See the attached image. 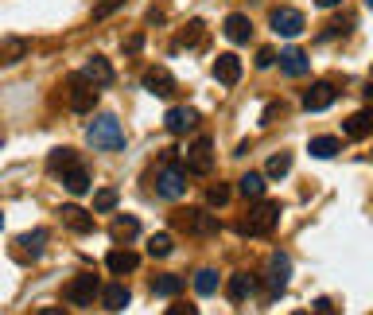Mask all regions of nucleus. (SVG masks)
I'll list each match as a JSON object with an SVG mask.
<instances>
[{"instance_id": "nucleus-11", "label": "nucleus", "mask_w": 373, "mask_h": 315, "mask_svg": "<svg viewBox=\"0 0 373 315\" xmlns=\"http://www.w3.org/2000/svg\"><path fill=\"white\" fill-rule=\"evenodd\" d=\"M59 218H63L66 230H74V234H90V230H94V214H90L86 206H78V203H66L59 210Z\"/></svg>"}, {"instance_id": "nucleus-39", "label": "nucleus", "mask_w": 373, "mask_h": 315, "mask_svg": "<svg viewBox=\"0 0 373 315\" xmlns=\"http://www.w3.org/2000/svg\"><path fill=\"white\" fill-rule=\"evenodd\" d=\"M140 43H144V39H140V36H129V43H124V51H140Z\"/></svg>"}, {"instance_id": "nucleus-7", "label": "nucleus", "mask_w": 373, "mask_h": 315, "mask_svg": "<svg viewBox=\"0 0 373 315\" xmlns=\"http://www.w3.org/2000/svg\"><path fill=\"white\" fill-rule=\"evenodd\" d=\"M272 31L284 36V39L303 36V12H296V8H276V12H272Z\"/></svg>"}, {"instance_id": "nucleus-5", "label": "nucleus", "mask_w": 373, "mask_h": 315, "mask_svg": "<svg viewBox=\"0 0 373 315\" xmlns=\"http://www.w3.org/2000/svg\"><path fill=\"white\" fill-rule=\"evenodd\" d=\"M214 168V144L206 137H198L195 144L187 148V171H195V176H206V171Z\"/></svg>"}, {"instance_id": "nucleus-33", "label": "nucleus", "mask_w": 373, "mask_h": 315, "mask_svg": "<svg viewBox=\"0 0 373 315\" xmlns=\"http://www.w3.org/2000/svg\"><path fill=\"white\" fill-rule=\"evenodd\" d=\"M113 206H117V191L113 187H102L94 195V210H113Z\"/></svg>"}, {"instance_id": "nucleus-24", "label": "nucleus", "mask_w": 373, "mask_h": 315, "mask_svg": "<svg viewBox=\"0 0 373 315\" xmlns=\"http://www.w3.org/2000/svg\"><path fill=\"white\" fill-rule=\"evenodd\" d=\"M28 55V39L12 36V39H0V63H20Z\"/></svg>"}, {"instance_id": "nucleus-37", "label": "nucleus", "mask_w": 373, "mask_h": 315, "mask_svg": "<svg viewBox=\"0 0 373 315\" xmlns=\"http://www.w3.org/2000/svg\"><path fill=\"white\" fill-rule=\"evenodd\" d=\"M117 4H121V0H105V4H97V8H94V20H105V16H109Z\"/></svg>"}, {"instance_id": "nucleus-19", "label": "nucleus", "mask_w": 373, "mask_h": 315, "mask_svg": "<svg viewBox=\"0 0 373 315\" xmlns=\"http://www.w3.org/2000/svg\"><path fill=\"white\" fill-rule=\"evenodd\" d=\"M342 132L350 140H362V137H369L373 132V110H358L354 117H346V125H342Z\"/></svg>"}, {"instance_id": "nucleus-22", "label": "nucleus", "mask_w": 373, "mask_h": 315, "mask_svg": "<svg viewBox=\"0 0 373 315\" xmlns=\"http://www.w3.org/2000/svg\"><path fill=\"white\" fill-rule=\"evenodd\" d=\"M63 183H66L70 195H86V191H90V171L78 168V164H70V168L63 171Z\"/></svg>"}, {"instance_id": "nucleus-25", "label": "nucleus", "mask_w": 373, "mask_h": 315, "mask_svg": "<svg viewBox=\"0 0 373 315\" xmlns=\"http://www.w3.org/2000/svg\"><path fill=\"white\" fill-rule=\"evenodd\" d=\"M338 137H311V144H308V152L315 156V160H330V156H338Z\"/></svg>"}, {"instance_id": "nucleus-17", "label": "nucleus", "mask_w": 373, "mask_h": 315, "mask_svg": "<svg viewBox=\"0 0 373 315\" xmlns=\"http://www.w3.org/2000/svg\"><path fill=\"white\" fill-rule=\"evenodd\" d=\"M253 288H256V280L249 277V272H234V277L226 280V296H229L234 304H245L249 296H253Z\"/></svg>"}, {"instance_id": "nucleus-16", "label": "nucleus", "mask_w": 373, "mask_h": 315, "mask_svg": "<svg viewBox=\"0 0 373 315\" xmlns=\"http://www.w3.org/2000/svg\"><path fill=\"white\" fill-rule=\"evenodd\" d=\"M144 90H148V94H156V97H171V94H175V78H171L163 66H156V70L144 74Z\"/></svg>"}, {"instance_id": "nucleus-10", "label": "nucleus", "mask_w": 373, "mask_h": 315, "mask_svg": "<svg viewBox=\"0 0 373 315\" xmlns=\"http://www.w3.org/2000/svg\"><path fill=\"white\" fill-rule=\"evenodd\" d=\"M288 277H292V261H288V253H272V261H269V296L284 292Z\"/></svg>"}, {"instance_id": "nucleus-14", "label": "nucleus", "mask_w": 373, "mask_h": 315, "mask_svg": "<svg viewBox=\"0 0 373 315\" xmlns=\"http://www.w3.org/2000/svg\"><path fill=\"white\" fill-rule=\"evenodd\" d=\"M214 78H218V86H237L242 59H237V55H218V59H214Z\"/></svg>"}, {"instance_id": "nucleus-32", "label": "nucleus", "mask_w": 373, "mask_h": 315, "mask_svg": "<svg viewBox=\"0 0 373 315\" xmlns=\"http://www.w3.org/2000/svg\"><path fill=\"white\" fill-rule=\"evenodd\" d=\"M171 250H175V242H171V234H156L152 242H148V253H152V257H168Z\"/></svg>"}, {"instance_id": "nucleus-23", "label": "nucleus", "mask_w": 373, "mask_h": 315, "mask_svg": "<svg viewBox=\"0 0 373 315\" xmlns=\"http://www.w3.org/2000/svg\"><path fill=\"white\" fill-rule=\"evenodd\" d=\"M264 183H269V176H261V171H245L237 191H242L245 198H264Z\"/></svg>"}, {"instance_id": "nucleus-9", "label": "nucleus", "mask_w": 373, "mask_h": 315, "mask_svg": "<svg viewBox=\"0 0 373 315\" xmlns=\"http://www.w3.org/2000/svg\"><path fill=\"white\" fill-rule=\"evenodd\" d=\"M163 125H168L171 137H187L190 129H198V113L190 110V105H175V110H168Z\"/></svg>"}, {"instance_id": "nucleus-13", "label": "nucleus", "mask_w": 373, "mask_h": 315, "mask_svg": "<svg viewBox=\"0 0 373 315\" xmlns=\"http://www.w3.org/2000/svg\"><path fill=\"white\" fill-rule=\"evenodd\" d=\"M335 97H338V90L330 86V82H315L308 94H303V110L319 113V110H327V105H335Z\"/></svg>"}, {"instance_id": "nucleus-3", "label": "nucleus", "mask_w": 373, "mask_h": 315, "mask_svg": "<svg viewBox=\"0 0 373 315\" xmlns=\"http://www.w3.org/2000/svg\"><path fill=\"white\" fill-rule=\"evenodd\" d=\"M97 97H102V86L90 82L86 74H74V78L66 82V105H70L74 113H94Z\"/></svg>"}, {"instance_id": "nucleus-15", "label": "nucleus", "mask_w": 373, "mask_h": 315, "mask_svg": "<svg viewBox=\"0 0 373 315\" xmlns=\"http://www.w3.org/2000/svg\"><path fill=\"white\" fill-rule=\"evenodd\" d=\"M82 74H86L90 82H97V86H113V78H117L105 55H90V59H86V66H82Z\"/></svg>"}, {"instance_id": "nucleus-40", "label": "nucleus", "mask_w": 373, "mask_h": 315, "mask_svg": "<svg viewBox=\"0 0 373 315\" xmlns=\"http://www.w3.org/2000/svg\"><path fill=\"white\" fill-rule=\"evenodd\" d=\"M319 8H335V4H342V0H315Z\"/></svg>"}, {"instance_id": "nucleus-34", "label": "nucleus", "mask_w": 373, "mask_h": 315, "mask_svg": "<svg viewBox=\"0 0 373 315\" xmlns=\"http://www.w3.org/2000/svg\"><path fill=\"white\" fill-rule=\"evenodd\" d=\"M206 203H210V206H226L229 203V187L226 183H214L210 191H206Z\"/></svg>"}, {"instance_id": "nucleus-36", "label": "nucleus", "mask_w": 373, "mask_h": 315, "mask_svg": "<svg viewBox=\"0 0 373 315\" xmlns=\"http://www.w3.org/2000/svg\"><path fill=\"white\" fill-rule=\"evenodd\" d=\"M276 63V51H272V47H261V51H256V66H272Z\"/></svg>"}, {"instance_id": "nucleus-30", "label": "nucleus", "mask_w": 373, "mask_h": 315, "mask_svg": "<svg viewBox=\"0 0 373 315\" xmlns=\"http://www.w3.org/2000/svg\"><path fill=\"white\" fill-rule=\"evenodd\" d=\"M70 164H78V160H74V148H55V152L47 156V168H51V171H66Z\"/></svg>"}, {"instance_id": "nucleus-31", "label": "nucleus", "mask_w": 373, "mask_h": 315, "mask_svg": "<svg viewBox=\"0 0 373 315\" xmlns=\"http://www.w3.org/2000/svg\"><path fill=\"white\" fill-rule=\"evenodd\" d=\"M20 242H23V253L39 257V253H43V242H47V230H31V234L20 237Z\"/></svg>"}, {"instance_id": "nucleus-12", "label": "nucleus", "mask_w": 373, "mask_h": 315, "mask_svg": "<svg viewBox=\"0 0 373 315\" xmlns=\"http://www.w3.org/2000/svg\"><path fill=\"white\" fill-rule=\"evenodd\" d=\"M280 70H284L288 78H303V74L311 70L308 51H300V47H284V51H280Z\"/></svg>"}, {"instance_id": "nucleus-28", "label": "nucleus", "mask_w": 373, "mask_h": 315, "mask_svg": "<svg viewBox=\"0 0 373 315\" xmlns=\"http://www.w3.org/2000/svg\"><path fill=\"white\" fill-rule=\"evenodd\" d=\"M195 292H198V296L218 292V272H214V269H198V272H195Z\"/></svg>"}, {"instance_id": "nucleus-38", "label": "nucleus", "mask_w": 373, "mask_h": 315, "mask_svg": "<svg viewBox=\"0 0 373 315\" xmlns=\"http://www.w3.org/2000/svg\"><path fill=\"white\" fill-rule=\"evenodd\" d=\"M168 315H195V308L190 304H175V308H168Z\"/></svg>"}, {"instance_id": "nucleus-6", "label": "nucleus", "mask_w": 373, "mask_h": 315, "mask_svg": "<svg viewBox=\"0 0 373 315\" xmlns=\"http://www.w3.org/2000/svg\"><path fill=\"white\" fill-rule=\"evenodd\" d=\"M156 191H160L163 198H183L187 195V171H179V168L156 171Z\"/></svg>"}, {"instance_id": "nucleus-27", "label": "nucleus", "mask_w": 373, "mask_h": 315, "mask_svg": "<svg viewBox=\"0 0 373 315\" xmlns=\"http://www.w3.org/2000/svg\"><path fill=\"white\" fill-rule=\"evenodd\" d=\"M109 234L117 237V242H129V237H136V234H140V222H136V218H113Z\"/></svg>"}, {"instance_id": "nucleus-21", "label": "nucleus", "mask_w": 373, "mask_h": 315, "mask_svg": "<svg viewBox=\"0 0 373 315\" xmlns=\"http://www.w3.org/2000/svg\"><path fill=\"white\" fill-rule=\"evenodd\" d=\"M102 304H105L109 311H124V308L132 304V292H129L124 284H109V288H102Z\"/></svg>"}, {"instance_id": "nucleus-18", "label": "nucleus", "mask_w": 373, "mask_h": 315, "mask_svg": "<svg viewBox=\"0 0 373 315\" xmlns=\"http://www.w3.org/2000/svg\"><path fill=\"white\" fill-rule=\"evenodd\" d=\"M222 31H226L234 43H249V36H253V23H249V16H242V12H229L226 23H222Z\"/></svg>"}, {"instance_id": "nucleus-41", "label": "nucleus", "mask_w": 373, "mask_h": 315, "mask_svg": "<svg viewBox=\"0 0 373 315\" xmlns=\"http://www.w3.org/2000/svg\"><path fill=\"white\" fill-rule=\"evenodd\" d=\"M0 226H4V214H0Z\"/></svg>"}, {"instance_id": "nucleus-8", "label": "nucleus", "mask_w": 373, "mask_h": 315, "mask_svg": "<svg viewBox=\"0 0 373 315\" xmlns=\"http://www.w3.org/2000/svg\"><path fill=\"white\" fill-rule=\"evenodd\" d=\"M179 226L190 230V234H198V237L218 234V218H214L210 210H187V214H179Z\"/></svg>"}, {"instance_id": "nucleus-20", "label": "nucleus", "mask_w": 373, "mask_h": 315, "mask_svg": "<svg viewBox=\"0 0 373 315\" xmlns=\"http://www.w3.org/2000/svg\"><path fill=\"white\" fill-rule=\"evenodd\" d=\"M105 265H109V272H136V265H140V257L129 250V245H121V250H113L109 257H105Z\"/></svg>"}, {"instance_id": "nucleus-2", "label": "nucleus", "mask_w": 373, "mask_h": 315, "mask_svg": "<svg viewBox=\"0 0 373 315\" xmlns=\"http://www.w3.org/2000/svg\"><path fill=\"white\" fill-rule=\"evenodd\" d=\"M90 144L94 148H102V152H121L124 148V129H121V121L117 117H94V125H90Z\"/></svg>"}, {"instance_id": "nucleus-35", "label": "nucleus", "mask_w": 373, "mask_h": 315, "mask_svg": "<svg viewBox=\"0 0 373 315\" xmlns=\"http://www.w3.org/2000/svg\"><path fill=\"white\" fill-rule=\"evenodd\" d=\"M198 39H202V20H190V28H183L179 31V43H198Z\"/></svg>"}, {"instance_id": "nucleus-42", "label": "nucleus", "mask_w": 373, "mask_h": 315, "mask_svg": "<svg viewBox=\"0 0 373 315\" xmlns=\"http://www.w3.org/2000/svg\"><path fill=\"white\" fill-rule=\"evenodd\" d=\"M366 4H369V8H373V0H366Z\"/></svg>"}, {"instance_id": "nucleus-29", "label": "nucleus", "mask_w": 373, "mask_h": 315, "mask_svg": "<svg viewBox=\"0 0 373 315\" xmlns=\"http://www.w3.org/2000/svg\"><path fill=\"white\" fill-rule=\"evenodd\" d=\"M288 171H292V152H276L269 160V168H264V176L269 179H280V176H288Z\"/></svg>"}, {"instance_id": "nucleus-4", "label": "nucleus", "mask_w": 373, "mask_h": 315, "mask_svg": "<svg viewBox=\"0 0 373 315\" xmlns=\"http://www.w3.org/2000/svg\"><path fill=\"white\" fill-rule=\"evenodd\" d=\"M63 296H66V304H74V308H90V304L102 296V280H97V272H78V277L63 288Z\"/></svg>"}, {"instance_id": "nucleus-1", "label": "nucleus", "mask_w": 373, "mask_h": 315, "mask_svg": "<svg viewBox=\"0 0 373 315\" xmlns=\"http://www.w3.org/2000/svg\"><path fill=\"white\" fill-rule=\"evenodd\" d=\"M276 222H280V203H256L253 210L242 218V234L245 237H264V234H272L276 230Z\"/></svg>"}, {"instance_id": "nucleus-26", "label": "nucleus", "mask_w": 373, "mask_h": 315, "mask_svg": "<svg viewBox=\"0 0 373 315\" xmlns=\"http://www.w3.org/2000/svg\"><path fill=\"white\" fill-rule=\"evenodd\" d=\"M179 288H183V277H175V272H160V277L152 280V292L156 296H175Z\"/></svg>"}]
</instances>
